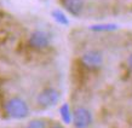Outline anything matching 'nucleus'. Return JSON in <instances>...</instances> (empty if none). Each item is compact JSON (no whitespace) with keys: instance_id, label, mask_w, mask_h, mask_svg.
<instances>
[{"instance_id":"9d476101","label":"nucleus","mask_w":132,"mask_h":128,"mask_svg":"<svg viewBox=\"0 0 132 128\" xmlns=\"http://www.w3.org/2000/svg\"><path fill=\"white\" fill-rule=\"evenodd\" d=\"M24 128H46V122L41 118H35L29 121Z\"/></svg>"},{"instance_id":"39448f33","label":"nucleus","mask_w":132,"mask_h":128,"mask_svg":"<svg viewBox=\"0 0 132 128\" xmlns=\"http://www.w3.org/2000/svg\"><path fill=\"white\" fill-rule=\"evenodd\" d=\"M28 44L30 47L35 48V50H44L51 44V36L44 30H34L29 35Z\"/></svg>"},{"instance_id":"0eeeda50","label":"nucleus","mask_w":132,"mask_h":128,"mask_svg":"<svg viewBox=\"0 0 132 128\" xmlns=\"http://www.w3.org/2000/svg\"><path fill=\"white\" fill-rule=\"evenodd\" d=\"M60 115H61V118H62V121H63L65 124L72 123L73 111L70 110V106H69V104L64 103V104L61 105V108H60Z\"/></svg>"},{"instance_id":"20e7f679","label":"nucleus","mask_w":132,"mask_h":128,"mask_svg":"<svg viewBox=\"0 0 132 128\" xmlns=\"http://www.w3.org/2000/svg\"><path fill=\"white\" fill-rule=\"evenodd\" d=\"M81 63L88 69H98L103 64V54L98 50H88L80 57Z\"/></svg>"},{"instance_id":"9b49d317","label":"nucleus","mask_w":132,"mask_h":128,"mask_svg":"<svg viewBox=\"0 0 132 128\" xmlns=\"http://www.w3.org/2000/svg\"><path fill=\"white\" fill-rule=\"evenodd\" d=\"M127 64H128V67H130V69L132 70V53L130 54V57H128V59H127Z\"/></svg>"},{"instance_id":"1a4fd4ad","label":"nucleus","mask_w":132,"mask_h":128,"mask_svg":"<svg viewBox=\"0 0 132 128\" xmlns=\"http://www.w3.org/2000/svg\"><path fill=\"white\" fill-rule=\"evenodd\" d=\"M52 18L56 21L57 23L62 24V25H69V20L68 17L64 15V12H62L61 10H53L51 12Z\"/></svg>"},{"instance_id":"7ed1b4c3","label":"nucleus","mask_w":132,"mask_h":128,"mask_svg":"<svg viewBox=\"0 0 132 128\" xmlns=\"http://www.w3.org/2000/svg\"><path fill=\"white\" fill-rule=\"evenodd\" d=\"M72 123L75 128H88L93 123V117L91 111L85 106H76L73 110Z\"/></svg>"},{"instance_id":"f257e3e1","label":"nucleus","mask_w":132,"mask_h":128,"mask_svg":"<svg viewBox=\"0 0 132 128\" xmlns=\"http://www.w3.org/2000/svg\"><path fill=\"white\" fill-rule=\"evenodd\" d=\"M5 111L11 118L23 120L29 116V106L21 97H12L5 103Z\"/></svg>"},{"instance_id":"6e6552de","label":"nucleus","mask_w":132,"mask_h":128,"mask_svg":"<svg viewBox=\"0 0 132 128\" xmlns=\"http://www.w3.org/2000/svg\"><path fill=\"white\" fill-rule=\"evenodd\" d=\"M118 29V25L114 23H100V24H92L90 25V30L92 32H113V30H116Z\"/></svg>"},{"instance_id":"423d86ee","label":"nucleus","mask_w":132,"mask_h":128,"mask_svg":"<svg viewBox=\"0 0 132 128\" xmlns=\"http://www.w3.org/2000/svg\"><path fill=\"white\" fill-rule=\"evenodd\" d=\"M63 5L65 10L73 16H80L84 11V0H63Z\"/></svg>"},{"instance_id":"f03ea898","label":"nucleus","mask_w":132,"mask_h":128,"mask_svg":"<svg viewBox=\"0 0 132 128\" xmlns=\"http://www.w3.org/2000/svg\"><path fill=\"white\" fill-rule=\"evenodd\" d=\"M61 93L53 87H46L41 89L36 96V103L41 108H52L60 102Z\"/></svg>"},{"instance_id":"f8f14e48","label":"nucleus","mask_w":132,"mask_h":128,"mask_svg":"<svg viewBox=\"0 0 132 128\" xmlns=\"http://www.w3.org/2000/svg\"><path fill=\"white\" fill-rule=\"evenodd\" d=\"M50 128H64V126H62V124H60V123H53V124H51Z\"/></svg>"}]
</instances>
